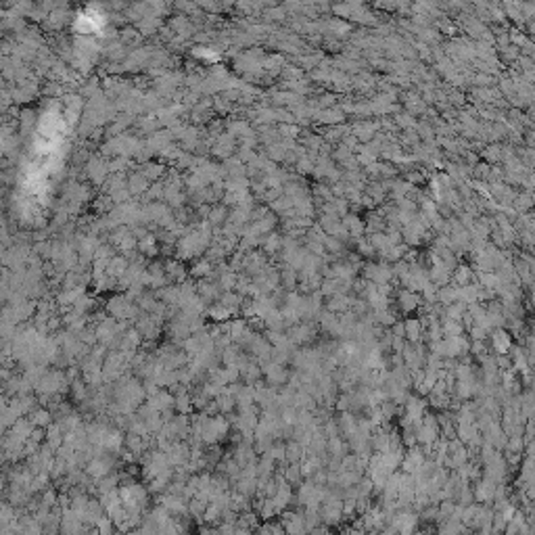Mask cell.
<instances>
[{
	"label": "cell",
	"mask_w": 535,
	"mask_h": 535,
	"mask_svg": "<svg viewBox=\"0 0 535 535\" xmlns=\"http://www.w3.org/2000/svg\"><path fill=\"white\" fill-rule=\"evenodd\" d=\"M280 525L285 527L287 535H307V525H305V514L297 510H285L280 519Z\"/></svg>",
	"instance_id": "6da1fadb"
},
{
	"label": "cell",
	"mask_w": 535,
	"mask_h": 535,
	"mask_svg": "<svg viewBox=\"0 0 535 535\" xmlns=\"http://www.w3.org/2000/svg\"><path fill=\"white\" fill-rule=\"evenodd\" d=\"M111 473H113V460L107 458V456H94V458H90L88 464H86V475H88L90 479L101 481V479L109 477Z\"/></svg>",
	"instance_id": "7a4b0ae2"
},
{
	"label": "cell",
	"mask_w": 535,
	"mask_h": 535,
	"mask_svg": "<svg viewBox=\"0 0 535 535\" xmlns=\"http://www.w3.org/2000/svg\"><path fill=\"white\" fill-rule=\"evenodd\" d=\"M320 514H322V521L326 523V525H339L341 521H343V516H345V512H343V502L339 500V497H324V502H322V506H320Z\"/></svg>",
	"instance_id": "3957f363"
},
{
	"label": "cell",
	"mask_w": 535,
	"mask_h": 535,
	"mask_svg": "<svg viewBox=\"0 0 535 535\" xmlns=\"http://www.w3.org/2000/svg\"><path fill=\"white\" fill-rule=\"evenodd\" d=\"M161 506H163L172 516H184V514H188V500L182 497V495L163 493V495H161Z\"/></svg>",
	"instance_id": "277c9868"
},
{
	"label": "cell",
	"mask_w": 535,
	"mask_h": 535,
	"mask_svg": "<svg viewBox=\"0 0 535 535\" xmlns=\"http://www.w3.org/2000/svg\"><path fill=\"white\" fill-rule=\"evenodd\" d=\"M29 420H31V425H34L36 429H48L50 425H54L52 422V414L46 410V408H36V410H31L29 412Z\"/></svg>",
	"instance_id": "5b68a950"
},
{
	"label": "cell",
	"mask_w": 535,
	"mask_h": 535,
	"mask_svg": "<svg viewBox=\"0 0 535 535\" xmlns=\"http://www.w3.org/2000/svg\"><path fill=\"white\" fill-rule=\"evenodd\" d=\"M264 374H266V379H268L270 385H280V383L287 381V372H285V368H282L280 364H270V366H266V368H264Z\"/></svg>",
	"instance_id": "8992f818"
},
{
	"label": "cell",
	"mask_w": 535,
	"mask_h": 535,
	"mask_svg": "<svg viewBox=\"0 0 535 535\" xmlns=\"http://www.w3.org/2000/svg\"><path fill=\"white\" fill-rule=\"evenodd\" d=\"M94 533L97 535H117L119 531H117V525L113 523V519L105 514L103 519L97 521V525H94Z\"/></svg>",
	"instance_id": "52a82bcc"
},
{
	"label": "cell",
	"mask_w": 535,
	"mask_h": 535,
	"mask_svg": "<svg viewBox=\"0 0 535 535\" xmlns=\"http://www.w3.org/2000/svg\"><path fill=\"white\" fill-rule=\"evenodd\" d=\"M174 397H176V403H174V408H176V410H178L180 414H186V412H188V410H191V408L195 405V399H193L191 395H188L186 391H180V393H178V395H174Z\"/></svg>",
	"instance_id": "ba28073f"
},
{
	"label": "cell",
	"mask_w": 535,
	"mask_h": 535,
	"mask_svg": "<svg viewBox=\"0 0 535 535\" xmlns=\"http://www.w3.org/2000/svg\"><path fill=\"white\" fill-rule=\"evenodd\" d=\"M257 535H287L285 527L280 523H274V521H266L264 525H260L257 529Z\"/></svg>",
	"instance_id": "9c48e42d"
},
{
	"label": "cell",
	"mask_w": 535,
	"mask_h": 535,
	"mask_svg": "<svg viewBox=\"0 0 535 535\" xmlns=\"http://www.w3.org/2000/svg\"><path fill=\"white\" fill-rule=\"evenodd\" d=\"M209 316H211L213 320H217V322H224V320H228V318L232 316V311H230L226 305H222V303L217 301V305L209 307Z\"/></svg>",
	"instance_id": "30bf717a"
},
{
	"label": "cell",
	"mask_w": 535,
	"mask_h": 535,
	"mask_svg": "<svg viewBox=\"0 0 535 535\" xmlns=\"http://www.w3.org/2000/svg\"><path fill=\"white\" fill-rule=\"evenodd\" d=\"M257 512H251V510H247V512H241L238 514V519H236V525L238 527H245V529H253V527H257Z\"/></svg>",
	"instance_id": "8fae6325"
},
{
	"label": "cell",
	"mask_w": 535,
	"mask_h": 535,
	"mask_svg": "<svg viewBox=\"0 0 535 535\" xmlns=\"http://www.w3.org/2000/svg\"><path fill=\"white\" fill-rule=\"evenodd\" d=\"M301 473H303V470H301L299 466H295V464H293V466H289V468L285 470V475H282V477H285V481H287V483H291V485H293V483H299V481H301Z\"/></svg>",
	"instance_id": "7c38bea8"
},
{
	"label": "cell",
	"mask_w": 535,
	"mask_h": 535,
	"mask_svg": "<svg viewBox=\"0 0 535 535\" xmlns=\"http://www.w3.org/2000/svg\"><path fill=\"white\" fill-rule=\"evenodd\" d=\"M144 188H146V176L144 174H138V176L130 178V191L132 193H142Z\"/></svg>",
	"instance_id": "4fadbf2b"
},
{
	"label": "cell",
	"mask_w": 535,
	"mask_h": 535,
	"mask_svg": "<svg viewBox=\"0 0 535 535\" xmlns=\"http://www.w3.org/2000/svg\"><path fill=\"white\" fill-rule=\"evenodd\" d=\"M493 497V487L489 483H481V487L477 489V500L479 502H489Z\"/></svg>",
	"instance_id": "5bb4252c"
},
{
	"label": "cell",
	"mask_w": 535,
	"mask_h": 535,
	"mask_svg": "<svg viewBox=\"0 0 535 535\" xmlns=\"http://www.w3.org/2000/svg\"><path fill=\"white\" fill-rule=\"evenodd\" d=\"M140 249H142V253H146V255H153L155 251H157V247H155V238H153L151 234H146V236L140 241Z\"/></svg>",
	"instance_id": "9a60e30c"
},
{
	"label": "cell",
	"mask_w": 535,
	"mask_h": 535,
	"mask_svg": "<svg viewBox=\"0 0 535 535\" xmlns=\"http://www.w3.org/2000/svg\"><path fill=\"white\" fill-rule=\"evenodd\" d=\"M301 458V448L297 446V444H291L289 448H287V460L289 462H297Z\"/></svg>",
	"instance_id": "2e32d148"
},
{
	"label": "cell",
	"mask_w": 535,
	"mask_h": 535,
	"mask_svg": "<svg viewBox=\"0 0 535 535\" xmlns=\"http://www.w3.org/2000/svg\"><path fill=\"white\" fill-rule=\"evenodd\" d=\"M209 272H211V270H209V264H207V262H199V264L195 266V270H193L195 276H199V274L205 276V274H209Z\"/></svg>",
	"instance_id": "e0dca14e"
},
{
	"label": "cell",
	"mask_w": 535,
	"mask_h": 535,
	"mask_svg": "<svg viewBox=\"0 0 535 535\" xmlns=\"http://www.w3.org/2000/svg\"><path fill=\"white\" fill-rule=\"evenodd\" d=\"M408 333H410V337H412V339H416V335L420 333V324H418V322H414V320H412V322H408Z\"/></svg>",
	"instance_id": "ac0fdd59"
},
{
	"label": "cell",
	"mask_w": 535,
	"mask_h": 535,
	"mask_svg": "<svg viewBox=\"0 0 535 535\" xmlns=\"http://www.w3.org/2000/svg\"><path fill=\"white\" fill-rule=\"evenodd\" d=\"M345 535H368V533L356 525V527H352V529H347V531H345Z\"/></svg>",
	"instance_id": "d6986e66"
}]
</instances>
